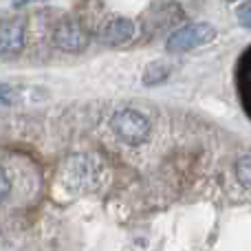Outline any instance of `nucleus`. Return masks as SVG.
I'll list each match as a JSON object with an SVG mask.
<instances>
[{
  "instance_id": "5",
  "label": "nucleus",
  "mask_w": 251,
  "mask_h": 251,
  "mask_svg": "<svg viewBox=\"0 0 251 251\" xmlns=\"http://www.w3.org/2000/svg\"><path fill=\"white\" fill-rule=\"evenodd\" d=\"M25 22L2 20L0 22V57L18 55L25 47Z\"/></svg>"
},
{
  "instance_id": "12",
  "label": "nucleus",
  "mask_w": 251,
  "mask_h": 251,
  "mask_svg": "<svg viewBox=\"0 0 251 251\" xmlns=\"http://www.w3.org/2000/svg\"><path fill=\"white\" fill-rule=\"evenodd\" d=\"M227 2H238V0H227Z\"/></svg>"
},
{
  "instance_id": "6",
  "label": "nucleus",
  "mask_w": 251,
  "mask_h": 251,
  "mask_svg": "<svg viewBox=\"0 0 251 251\" xmlns=\"http://www.w3.org/2000/svg\"><path fill=\"white\" fill-rule=\"evenodd\" d=\"M132 35H134V22L122 16L106 20L104 29H101V40L108 44H124Z\"/></svg>"
},
{
  "instance_id": "2",
  "label": "nucleus",
  "mask_w": 251,
  "mask_h": 251,
  "mask_svg": "<svg viewBox=\"0 0 251 251\" xmlns=\"http://www.w3.org/2000/svg\"><path fill=\"white\" fill-rule=\"evenodd\" d=\"M216 38V29L207 22H194V25L181 26L178 31H174L168 40V51L170 53H185L192 49H199L203 44L212 42Z\"/></svg>"
},
{
  "instance_id": "1",
  "label": "nucleus",
  "mask_w": 251,
  "mask_h": 251,
  "mask_svg": "<svg viewBox=\"0 0 251 251\" xmlns=\"http://www.w3.org/2000/svg\"><path fill=\"white\" fill-rule=\"evenodd\" d=\"M113 132L128 146H141L150 137V122L143 113L134 108H122L110 119Z\"/></svg>"
},
{
  "instance_id": "4",
  "label": "nucleus",
  "mask_w": 251,
  "mask_h": 251,
  "mask_svg": "<svg viewBox=\"0 0 251 251\" xmlns=\"http://www.w3.org/2000/svg\"><path fill=\"white\" fill-rule=\"evenodd\" d=\"M69 176L77 187H95L101 174V163L93 156H75L69 161Z\"/></svg>"
},
{
  "instance_id": "11",
  "label": "nucleus",
  "mask_w": 251,
  "mask_h": 251,
  "mask_svg": "<svg viewBox=\"0 0 251 251\" xmlns=\"http://www.w3.org/2000/svg\"><path fill=\"white\" fill-rule=\"evenodd\" d=\"M11 2H13V7H26V4L35 2V0H11Z\"/></svg>"
},
{
  "instance_id": "9",
  "label": "nucleus",
  "mask_w": 251,
  "mask_h": 251,
  "mask_svg": "<svg viewBox=\"0 0 251 251\" xmlns=\"http://www.w3.org/2000/svg\"><path fill=\"white\" fill-rule=\"evenodd\" d=\"M236 18H238V22L243 26L251 29V0H247L245 4H240L238 11H236Z\"/></svg>"
},
{
  "instance_id": "13",
  "label": "nucleus",
  "mask_w": 251,
  "mask_h": 251,
  "mask_svg": "<svg viewBox=\"0 0 251 251\" xmlns=\"http://www.w3.org/2000/svg\"><path fill=\"white\" fill-rule=\"evenodd\" d=\"M249 91H251V79H249Z\"/></svg>"
},
{
  "instance_id": "7",
  "label": "nucleus",
  "mask_w": 251,
  "mask_h": 251,
  "mask_svg": "<svg viewBox=\"0 0 251 251\" xmlns=\"http://www.w3.org/2000/svg\"><path fill=\"white\" fill-rule=\"evenodd\" d=\"M170 75V69L165 64H150L143 73V84L146 86H152V84H161L165 77Z\"/></svg>"
},
{
  "instance_id": "10",
  "label": "nucleus",
  "mask_w": 251,
  "mask_h": 251,
  "mask_svg": "<svg viewBox=\"0 0 251 251\" xmlns=\"http://www.w3.org/2000/svg\"><path fill=\"white\" fill-rule=\"evenodd\" d=\"M9 190H11V183H9V176H7V172H4V170L0 168V203H2V201L7 199Z\"/></svg>"
},
{
  "instance_id": "3",
  "label": "nucleus",
  "mask_w": 251,
  "mask_h": 251,
  "mask_svg": "<svg viewBox=\"0 0 251 251\" xmlns=\"http://www.w3.org/2000/svg\"><path fill=\"white\" fill-rule=\"evenodd\" d=\"M53 42H55L57 49H62L66 53H79L88 47V33L84 31V26L79 22L64 20L53 31Z\"/></svg>"
},
{
  "instance_id": "8",
  "label": "nucleus",
  "mask_w": 251,
  "mask_h": 251,
  "mask_svg": "<svg viewBox=\"0 0 251 251\" xmlns=\"http://www.w3.org/2000/svg\"><path fill=\"white\" fill-rule=\"evenodd\" d=\"M236 172H238L240 183L251 190V156H240L236 163Z\"/></svg>"
}]
</instances>
